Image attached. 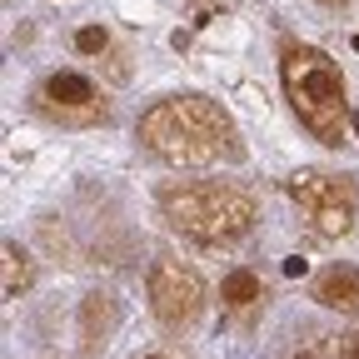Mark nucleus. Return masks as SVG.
<instances>
[{
    "label": "nucleus",
    "mask_w": 359,
    "mask_h": 359,
    "mask_svg": "<svg viewBox=\"0 0 359 359\" xmlns=\"http://www.w3.org/2000/svg\"><path fill=\"white\" fill-rule=\"evenodd\" d=\"M35 110L50 125H65V130H90V125L110 120L105 90L90 75H80V70H50V75H45L35 85Z\"/></svg>",
    "instance_id": "obj_6"
},
{
    "label": "nucleus",
    "mask_w": 359,
    "mask_h": 359,
    "mask_svg": "<svg viewBox=\"0 0 359 359\" xmlns=\"http://www.w3.org/2000/svg\"><path fill=\"white\" fill-rule=\"evenodd\" d=\"M280 80H285L294 120L314 135V140L320 145H344L354 115H349V90H344L339 65L325 50H314V45L285 40L280 45Z\"/></svg>",
    "instance_id": "obj_3"
},
{
    "label": "nucleus",
    "mask_w": 359,
    "mask_h": 359,
    "mask_svg": "<svg viewBox=\"0 0 359 359\" xmlns=\"http://www.w3.org/2000/svg\"><path fill=\"white\" fill-rule=\"evenodd\" d=\"M285 195L294 200V210L304 215V224L320 240H339L354 230L359 219V200H354V180L349 175H330V170H294L285 180Z\"/></svg>",
    "instance_id": "obj_4"
},
{
    "label": "nucleus",
    "mask_w": 359,
    "mask_h": 359,
    "mask_svg": "<svg viewBox=\"0 0 359 359\" xmlns=\"http://www.w3.org/2000/svg\"><path fill=\"white\" fill-rule=\"evenodd\" d=\"M140 359H180V354H170V349H145Z\"/></svg>",
    "instance_id": "obj_14"
},
{
    "label": "nucleus",
    "mask_w": 359,
    "mask_h": 359,
    "mask_svg": "<svg viewBox=\"0 0 359 359\" xmlns=\"http://www.w3.org/2000/svg\"><path fill=\"white\" fill-rule=\"evenodd\" d=\"M160 219L195 245H235L255 230L259 205L230 180H170L155 190Z\"/></svg>",
    "instance_id": "obj_2"
},
{
    "label": "nucleus",
    "mask_w": 359,
    "mask_h": 359,
    "mask_svg": "<svg viewBox=\"0 0 359 359\" xmlns=\"http://www.w3.org/2000/svg\"><path fill=\"white\" fill-rule=\"evenodd\" d=\"M75 50L80 55H115V40L105 25H80L75 30Z\"/></svg>",
    "instance_id": "obj_11"
},
{
    "label": "nucleus",
    "mask_w": 359,
    "mask_h": 359,
    "mask_svg": "<svg viewBox=\"0 0 359 359\" xmlns=\"http://www.w3.org/2000/svg\"><path fill=\"white\" fill-rule=\"evenodd\" d=\"M320 6H330V11H339V6H349V0H320Z\"/></svg>",
    "instance_id": "obj_15"
},
{
    "label": "nucleus",
    "mask_w": 359,
    "mask_h": 359,
    "mask_svg": "<svg viewBox=\"0 0 359 359\" xmlns=\"http://www.w3.org/2000/svg\"><path fill=\"white\" fill-rule=\"evenodd\" d=\"M140 145L150 155H160L165 165H235L245 160V145H240V130L230 120L219 100L210 95H170L160 105H150L135 125Z\"/></svg>",
    "instance_id": "obj_1"
},
{
    "label": "nucleus",
    "mask_w": 359,
    "mask_h": 359,
    "mask_svg": "<svg viewBox=\"0 0 359 359\" xmlns=\"http://www.w3.org/2000/svg\"><path fill=\"white\" fill-rule=\"evenodd\" d=\"M354 130H359V115H354Z\"/></svg>",
    "instance_id": "obj_17"
},
{
    "label": "nucleus",
    "mask_w": 359,
    "mask_h": 359,
    "mask_svg": "<svg viewBox=\"0 0 359 359\" xmlns=\"http://www.w3.org/2000/svg\"><path fill=\"white\" fill-rule=\"evenodd\" d=\"M219 304L230 309L240 325H250L264 309V280L255 275V269H230V275L219 280Z\"/></svg>",
    "instance_id": "obj_8"
},
{
    "label": "nucleus",
    "mask_w": 359,
    "mask_h": 359,
    "mask_svg": "<svg viewBox=\"0 0 359 359\" xmlns=\"http://www.w3.org/2000/svg\"><path fill=\"white\" fill-rule=\"evenodd\" d=\"M334 359H359V334H339V344H334Z\"/></svg>",
    "instance_id": "obj_12"
},
{
    "label": "nucleus",
    "mask_w": 359,
    "mask_h": 359,
    "mask_svg": "<svg viewBox=\"0 0 359 359\" xmlns=\"http://www.w3.org/2000/svg\"><path fill=\"white\" fill-rule=\"evenodd\" d=\"M30 280H35V259L15 240H6V299H20L30 290Z\"/></svg>",
    "instance_id": "obj_10"
},
{
    "label": "nucleus",
    "mask_w": 359,
    "mask_h": 359,
    "mask_svg": "<svg viewBox=\"0 0 359 359\" xmlns=\"http://www.w3.org/2000/svg\"><path fill=\"white\" fill-rule=\"evenodd\" d=\"M290 359H320V349H314V344H304V349H294Z\"/></svg>",
    "instance_id": "obj_13"
},
{
    "label": "nucleus",
    "mask_w": 359,
    "mask_h": 359,
    "mask_svg": "<svg viewBox=\"0 0 359 359\" xmlns=\"http://www.w3.org/2000/svg\"><path fill=\"white\" fill-rule=\"evenodd\" d=\"M354 50H359V35H354Z\"/></svg>",
    "instance_id": "obj_16"
},
{
    "label": "nucleus",
    "mask_w": 359,
    "mask_h": 359,
    "mask_svg": "<svg viewBox=\"0 0 359 359\" xmlns=\"http://www.w3.org/2000/svg\"><path fill=\"white\" fill-rule=\"evenodd\" d=\"M314 304H325L334 314H359V269L354 264H330L314 280Z\"/></svg>",
    "instance_id": "obj_7"
},
{
    "label": "nucleus",
    "mask_w": 359,
    "mask_h": 359,
    "mask_svg": "<svg viewBox=\"0 0 359 359\" xmlns=\"http://www.w3.org/2000/svg\"><path fill=\"white\" fill-rule=\"evenodd\" d=\"M120 320V309H115V294H85V309H80V334L85 344H100Z\"/></svg>",
    "instance_id": "obj_9"
},
{
    "label": "nucleus",
    "mask_w": 359,
    "mask_h": 359,
    "mask_svg": "<svg viewBox=\"0 0 359 359\" xmlns=\"http://www.w3.org/2000/svg\"><path fill=\"white\" fill-rule=\"evenodd\" d=\"M150 309H155V320L160 330L170 334H185L200 325V314H205V280H200V269L185 264V259H155L150 264Z\"/></svg>",
    "instance_id": "obj_5"
}]
</instances>
